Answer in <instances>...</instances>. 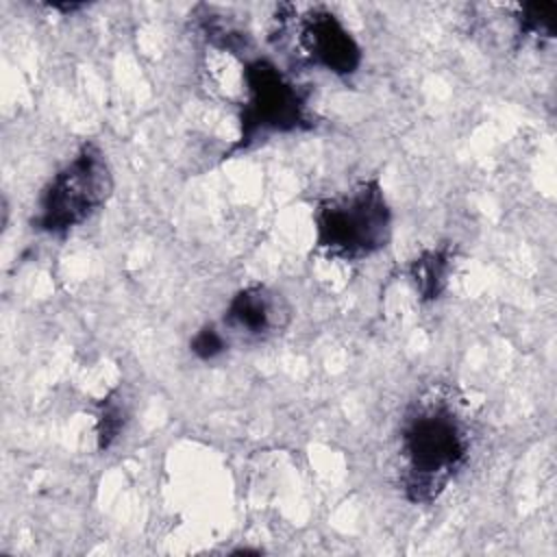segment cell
Masks as SVG:
<instances>
[{
    "instance_id": "obj_9",
    "label": "cell",
    "mask_w": 557,
    "mask_h": 557,
    "mask_svg": "<svg viewBox=\"0 0 557 557\" xmlns=\"http://www.w3.org/2000/svg\"><path fill=\"white\" fill-rule=\"evenodd\" d=\"M128 400L120 392H111L98 413L96 422V437H98V448L107 450L124 431V424L128 420Z\"/></svg>"
},
{
    "instance_id": "obj_8",
    "label": "cell",
    "mask_w": 557,
    "mask_h": 557,
    "mask_svg": "<svg viewBox=\"0 0 557 557\" xmlns=\"http://www.w3.org/2000/svg\"><path fill=\"white\" fill-rule=\"evenodd\" d=\"M557 4L555 2H524L516 11V24L520 37H555Z\"/></svg>"
},
{
    "instance_id": "obj_6",
    "label": "cell",
    "mask_w": 557,
    "mask_h": 557,
    "mask_svg": "<svg viewBox=\"0 0 557 557\" xmlns=\"http://www.w3.org/2000/svg\"><path fill=\"white\" fill-rule=\"evenodd\" d=\"M292 320L289 302L265 285H248L233 294L224 311V331L246 339H265L281 333Z\"/></svg>"
},
{
    "instance_id": "obj_3",
    "label": "cell",
    "mask_w": 557,
    "mask_h": 557,
    "mask_svg": "<svg viewBox=\"0 0 557 557\" xmlns=\"http://www.w3.org/2000/svg\"><path fill=\"white\" fill-rule=\"evenodd\" d=\"M113 194V172L102 148L83 141L74 157L41 189L33 228L48 235H63L94 213H98Z\"/></svg>"
},
{
    "instance_id": "obj_1",
    "label": "cell",
    "mask_w": 557,
    "mask_h": 557,
    "mask_svg": "<svg viewBox=\"0 0 557 557\" xmlns=\"http://www.w3.org/2000/svg\"><path fill=\"white\" fill-rule=\"evenodd\" d=\"M472 448L470 422L448 387L416 396L398 429L400 487L409 503L429 505L463 470Z\"/></svg>"
},
{
    "instance_id": "obj_10",
    "label": "cell",
    "mask_w": 557,
    "mask_h": 557,
    "mask_svg": "<svg viewBox=\"0 0 557 557\" xmlns=\"http://www.w3.org/2000/svg\"><path fill=\"white\" fill-rule=\"evenodd\" d=\"M189 348H191V352H194L198 359L209 361V359L220 357V355L228 348V339H226V333H222L218 326L207 324V326H202V329L191 337Z\"/></svg>"
},
{
    "instance_id": "obj_7",
    "label": "cell",
    "mask_w": 557,
    "mask_h": 557,
    "mask_svg": "<svg viewBox=\"0 0 557 557\" xmlns=\"http://www.w3.org/2000/svg\"><path fill=\"white\" fill-rule=\"evenodd\" d=\"M407 274L420 296V300H435L450 274V248H431L420 252L407 268Z\"/></svg>"
},
{
    "instance_id": "obj_4",
    "label": "cell",
    "mask_w": 557,
    "mask_h": 557,
    "mask_svg": "<svg viewBox=\"0 0 557 557\" xmlns=\"http://www.w3.org/2000/svg\"><path fill=\"white\" fill-rule=\"evenodd\" d=\"M244 102L239 111V139L235 150H246L272 133L313 128L309 89L294 83L276 63L257 57L244 63Z\"/></svg>"
},
{
    "instance_id": "obj_5",
    "label": "cell",
    "mask_w": 557,
    "mask_h": 557,
    "mask_svg": "<svg viewBox=\"0 0 557 557\" xmlns=\"http://www.w3.org/2000/svg\"><path fill=\"white\" fill-rule=\"evenodd\" d=\"M294 39L300 54L335 76H350L361 65V48L352 33L326 7L294 11Z\"/></svg>"
},
{
    "instance_id": "obj_2",
    "label": "cell",
    "mask_w": 557,
    "mask_h": 557,
    "mask_svg": "<svg viewBox=\"0 0 557 557\" xmlns=\"http://www.w3.org/2000/svg\"><path fill=\"white\" fill-rule=\"evenodd\" d=\"M315 248L335 259L359 261L383 250L392 239V209L374 174L322 198L313 209Z\"/></svg>"
}]
</instances>
